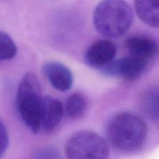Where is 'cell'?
I'll return each mask as SVG.
<instances>
[{
  "mask_svg": "<svg viewBox=\"0 0 159 159\" xmlns=\"http://www.w3.org/2000/svg\"><path fill=\"white\" fill-rule=\"evenodd\" d=\"M32 159H64L60 152L52 147H47L37 151Z\"/></svg>",
  "mask_w": 159,
  "mask_h": 159,
  "instance_id": "5bb4252c",
  "label": "cell"
},
{
  "mask_svg": "<svg viewBox=\"0 0 159 159\" xmlns=\"http://www.w3.org/2000/svg\"><path fill=\"white\" fill-rule=\"evenodd\" d=\"M43 96L37 76L27 73L17 89L16 108L23 124L34 134L40 130V109Z\"/></svg>",
  "mask_w": 159,
  "mask_h": 159,
  "instance_id": "3957f363",
  "label": "cell"
},
{
  "mask_svg": "<svg viewBox=\"0 0 159 159\" xmlns=\"http://www.w3.org/2000/svg\"><path fill=\"white\" fill-rule=\"evenodd\" d=\"M43 70L51 85L58 91H68L72 87V73L63 64L57 61L48 62L43 65Z\"/></svg>",
  "mask_w": 159,
  "mask_h": 159,
  "instance_id": "ba28073f",
  "label": "cell"
},
{
  "mask_svg": "<svg viewBox=\"0 0 159 159\" xmlns=\"http://www.w3.org/2000/svg\"><path fill=\"white\" fill-rule=\"evenodd\" d=\"M133 20V11L124 0H102L93 13V23L96 30L112 38L125 34Z\"/></svg>",
  "mask_w": 159,
  "mask_h": 159,
  "instance_id": "7a4b0ae2",
  "label": "cell"
},
{
  "mask_svg": "<svg viewBox=\"0 0 159 159\" xmlns=\"http://www.w3.org/2000/svg\"><path fill=\"white\" fill-rule=\"evenodd\" d=\"M17 54V47L9 34L0 31V61L12 59Z\"/></svg>",
  "mask_w": 159,
  "mask_h": 159,
  "instance_id": "4fadbf2b",
  "label": "cell"
},
{
  "mask_svg": "<svg viewBox=\"0 0 159 159\" xmlns=\"http://www.w3.org/2000/svg\"><path fill=\"white\" fill-rule=\"evenodd\" d=\"M127 48L131 56L149 61L155 55L158 50L153 39L144 36H135L127 41Z\"/></svg>",
  "mask_w": 159,
  "mask_h": 159,
  "instance_id": "9c48e42d",
  "label": "cell"
},
{
  "mask_svg": "<svg viewBox=\"0 0 159 159\" xmlns=\"http://www.w3.org/2000/svg\"><path fill=\"white\" fill-rule=\"evenodd\" d=\"M116 54V46L110 40H99L92 43L85 54L88 65L101 70L111 63Z\"/></svg>",
  "mask_w": 159,
  "mask_h": 159,
  "instance_id": "8992f818",
  "label": "cell"
},
{
  "mask_svg": "<svg viewBox=\"0 0 159 159\" xmlns=\"http://www.w3.org/2000/svg\"><path fill=\"white\" fill-rule=\"evenodd\" d=\"M64 108L60 101L52 96H43L40 109V130L53 132L61 123Z\"/></svg>",
  "mask_w": 159,
  "mask_h": 159,
  "instance_id": "52a82bcc",
  "label": "cell"
},
{
  "mask_svg": "<svg viewBox=\"0 0 159 159\" xmlns=\"http://www.w3.org/2000/svg\"><path fill=\"white\" fill-rule=\"evenodd\" d=\"M87 103L85 97L80 93L71 95L66 102V113L72 120H78L84 116Z\"/></svg>",
  "mask_w": 159,
  "mask_h": 159,
  "instance_id": "7c38bea8",
  "label": "cell"
},
{
  "mask_svg": "<svg viewBox=\"0 0 159 159\" xmlns=\"http://www.w3.org/2000/svg\"><path fill=\"white\" fill-rule=\"evenodd\" d=\"M107 133L109 141L115 148L130 153L143 147L147 139L148 127L141 116L123 112L110 119Z\"/></svg>",
  "mask_w": 159,
  "mask_h": 159,
  "instance_id": "6da1fadb",
  "label": "cell"
},
{
  "mask_svg": "<svg viewBox=\"0 0 159 159\" xmlns=\"http://www.w3.org/2000/svg\"><path fill=\"white\" fill-rule=\"evenodd\" d=\"M138 17L152 27H159V0H134Z\"/></svg>",
  "mask_w": 159,
  "mask_h": 159,
  "instance_id": "30bf717a",
  "label": "cell"
},
{
  "mask_svg": "<svg viewBox=\"0 0 159 159\" xmlns=\"http://www.w3.org/2000/svg\"><path fill=\"white\" fill-rule=\"evenodd\" d=\"M9 146V136L4 124L0 121V158L4 155Z\"/></svg>",
  "mask_w": 159,
  "mask_h": 159,
  "instance_id": "9a60e30c",
  "label": "cell"
},
{
  "mask_svg": "<svg viewBox=\"0 0 159 159\" xmlns=\"http://www.w3.org/2000/svg\"><path fill=\"white\" fill-rule=\"evenodd\" d=\"M148 63V61L130 55L113 60L111 63L102 68V71L109 76L134 80L140 77L144 72Z\"/></svg>",
  "mask_w": 159,
  "mask_h": 159,
  "instance_id": "5b68a950",
  "label": "cell"
},
{
  "mask_svg": "<svg viewBox=\"0 0 159 159\" xmlns=\"http://www.w3.org/2000/svg\"><path fill=\"white\" fill-rule=\"evenodd\" d=\"M67 159H109L107 141L91 130L76 132L65 144Z\"/></svg>",
  "mask_w": 159,
  "mask_h": 159,
  "instance_id": "277c9868",
  "label": "cell"
},
{
  "mask_svg": "<svg viewBox=\"0 0 159 159\" xmlns=\"http://www.w3.org/2000/svg\"><path fill=\"white\" fill-rule=\"evenodd\" d=\"M141 108L151 120L159 122V85L149 89L144 93Z\"/></svg>",
  "mask_w": 159,
  "mask_h": 159,
  "instance_id": "8fae6325",
  "label": "cell"
}]
</instances>
